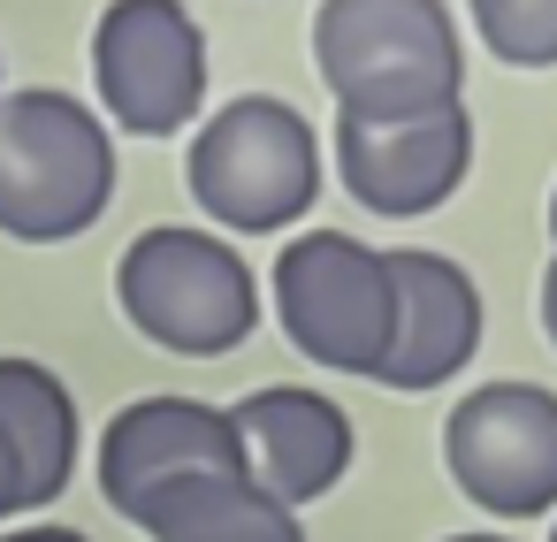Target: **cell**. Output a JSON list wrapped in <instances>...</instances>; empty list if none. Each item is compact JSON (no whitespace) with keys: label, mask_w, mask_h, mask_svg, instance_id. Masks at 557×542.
<instances>
[{"label":"cell","mask_w":557,"mask_h":542,"mask_svg":"<svg viewBox=\"0 0 557 542\" xmlns=\"http://www.w3.org/2000/svg\"><path fill=\"white\" fill-rule=\"evenodd\" d=\"M115 306L146 344L176 359H222L260 329V275L222 230L161 222L123 245Z\"/></svg>","instance_id":"obj_1"},{"label":"cell","mask_w":557,"mask_h":542,"mask_svg":"<svg viewBox=\"0 0 557 542\" xmlns=\"http://www.w3.org/2000/svg\"><path fill=\"white\" fill-rule=\"evenodd\" d=\"M115 199V138L108 123L54 93H0V237L62 245L85 237Z\"/></svg>","instance_id":"obj_2"},{"label":"cell","mask_w":557,"mask_h":542,"mask_svg":"<svg viewBox=\"0 0 557 542\" xmlns=\"http://www.w3.org/2000/svg\"><path fill=\"white\" fill-rule=\"evenodd\" d=\"M184 184L207 222H222L237 237H275V230L306 222L321 199V138L290 100L237 93L199 123L191 153H184Z\"/></svg>","instance_id":"obj_3"},{"label":"cell","mask_w":557,"mask_h":542,"mask_svg":"<svg viewBox=\"0 0 557 542\" xmlns=\"http://www.w3.org/2000/svg\"><path fill=\"white\" fill-rule=\"evenodd\" d=\"M313 70L336 93V115H405L458 100L466 47L443 0H321Z\"/></svg>","instance_id":"obj_4"},{"label":"cell","mask_w":557,"mask_h":542,"mask_svg":"<svg viewBox=\"0 0 557 542\" xmlns=\"http://www.w3.org/2000/svg\"><path fill=\"white\" fill-rule=\"evenodd\" d=\"M275 321L329 374H382L389 352V260L351 230H298L275 252Z\"/></svg>","instance_id":"obj_5"},{"label":"cell","mask_w":557,"mask_h":542,"mask_svg":"<svg viewBox=\"0 0 557 542\" xmlns=\"http://www.w3.org/2000/svg\"><path fill=\"white\" fill-rule=\"evenodd\" d=\"M443 466L466 504L488 519H549L557 512V390L542 382H481L443 420Z\"/></svg>","instance_id":"obj_6"},{"label":"cell","mask_w":557,"mask_h":542,"mask_svg":"<svg viewBox=\"0 0 557 542\" xmlns=\"http://www.w3.org/2000/svg\"><path fill=\"white\" fill-rule=\"evenodd\" d=\"M100 108L131 138H176L207 100V32L184 0H108L92 24Z\"/></svg>","instance_id":"obj_7"},{"label":"cell","mask_w":557,"mask_h":542,"mask_svg":"<svg viewBox=\"0 0 557 542\" xmlns=\"http://www.w3.org/2000/svg\"><path fill=\"white\" fill-rule=\"evenodd\" d=\"M329 153H336L344 192L367 214L412 222V214H435L466 184V169H473V115L458 100L405 108V115H336Z\"/></svg>","instance_id":"obj_8"},{"label":"cell","mask_w":557,"mask_h":542,"mask_svg":"<svg viewBox=\"0 0 557 542\" xmlns=\"http://www.w3.org/2000/svg\"><path fill=\"white\" fill-rule=\"evenodd\" d=\"M191 473H245V435L230 420V405L207 397H138L108 420L100 435V496L138 519L161 489L191 481Z\"/></svg>","instance_id":"obj_9"},{"label":"cell","mask_w":557,"mask_h":542,"mask_svg":"<svg viewBox=\"0 0 557 542\" xmlns=\"http://www.w3.org/2000/svg\"><path fill=\"white\" fill-rule=\"evenodd\" d=\"M389 260V352H382V390H443L473 352H481V291L458 260L428 245H397Z\"/></svg>","instance_id":"obj_10"},{"label":"cell","mask_w":557,"mask_h":542,"mask_svg":"<svg viewBox=\"0 0 557 542\" xmlns=\"http://www.w3.org/2000/svg\"><path fill=\"white\" fill-rule=\"evenodd\" d=\"M230 420L245 435V473L290 512L329 496L351 473V451H359L351 412L336 397L306 390V382H260L252 397L230 405Z\"/></svg>","instance_id":"obj_11"},{"label":"cell","mask_w":557,"mask_h":542,"mask_svg":"<svg viewBox=\"0 0 557 542\" xmlns=\"http://www.w3.org/2000/svg\"><path fill=\"white\" fill-rule=\"evenodd\" d=\"M0 435L24 466V504H54L77 473V397L47 359H0Z\"/></svg>","instance_id":"obj_12"},{"label":"cell","mask_w":557,"mask_h":542,"mask_svg":"<svg viewBox=\"0 0 557 542\" xmlns=\"http://www.w3.org/2000/svg\"><path fill=\"white\" fill-rule=\"evenodd\" d=\"M131 527H146L153 542H306L298 512L275 504L252 473H191L161 489Z\"/></svg>","instance_id":"obj_13"},{"label":"cell","mask_w":557,"mask_h":542,"mask_svg":"<svg viewBox=\"0 0 557 542\" xmlns=\"http://www.w3.org/2000/svg\"><path fill=\"white\" fill-rule=\"evenodd\" d=\"M473 32L488 39L496 62L549 70L557 62V0H473Z\"/></svg>","instance_id":"obj_14"},{"label":"cell","mask_w":557,"mask_h":542,"mask_svg":"<svg viewBox=\"0 0 557 542\" xmlns=\"http://www.w3.org/2000/svg\"><path fill=\"white\" fill-rule=\"evenodd\" d=\"M16 512H32V504H24V466H16L9 435H0V527H9Z\"/></svg>","instance_id":"obj_15"},{"label":"cell","mask_w":557,"mask_h":542,"mask_svg":"<svg viewBox=\"0 0 557 542\" xmlns=\"http://www.w3.org/2000/svg\"><path fill=\"white\" fill-rule=\"evenodd\" d=\"M0 542H92L77 527H0Z\"/></svg>","instance_id":"obj_16"},{"label":"cell","mask_w":557,"mask_h":542,"mask_svg":"<svg viewBox=\"0 0 557 542\" xmlns=\"http://www.w3.org/2000/svg\"><path fill=\"white\" fill-rule=\"evenodd\" d=\"M542 336L557 344V252H549V268H542Z\"/></svg>","instance_id":"obj_17"},{"label":"cell","mask_w":557,"mask_h":542,"mask_svg":"<svg viewBox=\"0 0 557 542\" xmlns=\"http://www.w3.org/2000/svg\"><path fill=\"white\" fill-rule=\"evenodd\" d=\"M443 542H511V534H488V527H473V534H443Z\"/></svg>","instance_id":"obj_18"},{"label":"cell","mask_w":557,"mask_h":542,"mask_svg":"<svg viewBox=\"0 0 557 542\" xmlns=\"http://www.w3.org/2000/svg\"><path fill=\"white\" fill-rule=\"evenodd\" d=\"M549 230H557V192H549Z\"/></svg>","instance_id":"obj_19"},{"label":"cell","mask_w":557,"mask_h":542,"mask_svg":"<svg viewBox=\"0 0 557 542\" xmlns=\"http://www.w3.org/2000/svg\"><path fill=\"white\" fill-rule=\"evenodd\" d=\"M549 542H557V527H549Z\"/></svg>","instance_id":"obj_20"}]
</instances>
